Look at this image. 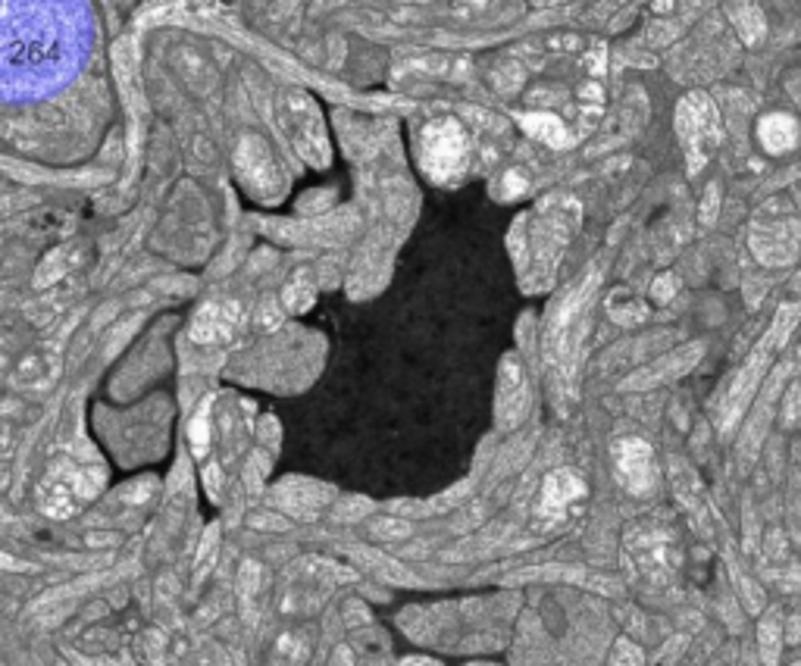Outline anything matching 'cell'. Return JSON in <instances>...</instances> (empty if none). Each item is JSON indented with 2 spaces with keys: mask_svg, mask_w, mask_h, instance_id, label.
Instances as JSON below:
<instances>
[{
  "mask_svg": "<svg viewBox=\"0 0 801 666\" xmlns=\"http://www.w3.org/2000/svg\"><path fill=\"white\" fill-rule=\"evenodd\" d=\"M627 558L636 576L645 582H667L679 566V544L664 523H639L629 529Z\"/></svg>",
  "mask_w": 801,
  "mask_h": 666,
  "instance_id": "5b68a950",
  "label": "cell"
},
{
  "mask_svg": "<svg viewBox=\"0 0 801 666\" xmlns=\"http://www.w3.org/2000/svg\"><path fill=\"white\" fill-rule=\"evenodd\" d=\"M701 354H705L701 344H686V347L673 351L667 357H661L657 364H651L649 369H642V376L629 379L627 388H649L657 386V382H664V379H673V376H683V372H689V369L701 360Z\"/></svg>",
  "mask_w": 801,
  "mask_h": 666,
  "instance_id": "9a60e30c",
  "label": "cell"
},
{
  "mask_svg": "<svg viewBox=\"0 0 801 666\" xmlns=\"http://www.w3.org/2000/svg\"><path fill=\"white\" fill-rule=\"evenodd\" d=\"M610 666H642V651L627 639H620L614 645V654H610Z\"/></svg>",
  "mask_w": 801,
  "mask_h": 666,
  "instance_id": "603a6c76",
  "label": "cell"
},
{
  "mask_svg": "<svg viewBox=\"0 0 801 666\" xmlns=\"http://www.w3.org/2000/svg\"><path fill=\"white\" fill-rule=\"evenodd\" d=\"M796 320H799V307H796V303L782 307L780 313H777V323L770 325V332L760 338L758 347L752 351V357H748L745 366L739 369L736 382L730 386L726 398H723V416H720L723 432L733 429L739 423V416L748 410V404H752V398H755V391H758L760 386V379H764V372H767V366L774 360V354L780 351L782 344H786V338H789V332L796 329Z\"/></svg>",
  "mask_w": 801,
  "mask_h": 666,
  "instance_id": "3957f363",
  "label": "cell"
},
{
  "mask_svg": "<svg viewBox=\"0 0 801 666\" xmlns=\"http://www.w3.org/2000/svg\"><path fill=\"white\" fill-rule=\"evenodd\" d=\"M717 204H720V197H717V185H711L708 194H705V204H701V226H711V222H714Z\"/></svg>",
  "mask_w": 801,
  "mask_h": 666,
  "instance_id": "d4e9b609",
  "label": "cell"
},
{
  "mask_svg": "<svg viewBox=\"0 0 801 666\" xmlns=\"http://www.w3.org/2000/svg\"><path fill=\"white\" fill-rule=\"evenodd\" d=\"M313 295H317V288H313V282L310 279H295L288 288H285V307L291 310V313H301L307 310L310 303H313Z\"/></svg>",
  "mask_w": 801,
  "mask_h": 666,
  "instance_id": "7402d4cb",
  "label": "cell"
},
{
  "mask_svg": "<svg viewBox=\"0 0 801 666\" xmlns=\"http://www.w3.org/2000/svg\"><path fill=\"white\" fill-rule=\"evenodd\" d=\"M673 285H676V279H673V276H664V279L654 285V295H657V301H667V298H671Z\"/></svg>",
  "mask_w": 801,
  "mask_h": 666,
  "instance_id": "4316f807",
  "label": "cell"
},
{
  "mask_svg": "<svg viewBox=\"0 0 801 666\" xmlns=\"http://www.w3.org/2000/svg\"><path fill=\"white\" fill-rule=\"evenodd\" d=\"M310 657V635L295 629V632H285L276 651H273V666H304Z\"/></svg>",
  "mask_w": 801,
  "mask_h": 666,
  "instance_id": "d6986e66",
  "label": "cell"
},
{
  "mask_svg": "<svg viewBox=\"0 0 801 666\" xmlns=\"http://www.w3.org/2000/svg\"><path fill=\"white\" fill-rule=\"evenodd\" d=\"M607 313H610V320L620 325H639L645 323V317H649V307L639 301L636 295H629L623 288H617V291H610V298H607Z\"/></svg>",
  "mask_w": 801,
  "mask_h": 666,
  "instance_id": "ac0fdd59",
  "label": "cell"
},
{
  "mask_svg": "<svg viewBox=\"0 0 801 666\" xmlns=\"http://www.w3.org/2000/svg\"><path fill=\"white\" fill-rule=\"evenodd\" d=\"M523 129L529 131V135H536L545 145H551V148H563V145L573 141V135L567 131V126H563L558 116H551V113H529V116H523Z\"/></svg>",
  "mask_w": 801,
  "mask_h": 666,
  "instance_id": "e0dca14e",
  "label": "cell"
},
{
  "mask_svg": "<svg viewBox=\"0 0 801 666\" xmlns=\"http://www.w3.org/2000/svg\"><path fill=\"white\" fill-rule=\"evenodd\" d=\"M676 135L683 141V153L689 172H701V166L714 157L720 145V119L708 94H689L676 107Z\"/></svg>",
  "mask_w": 801,
  "mask_h": 666,
  "instance_id": "277c9868",
  "label": "cell"
},
{
  "mask_svg": "<svg viewBox=\"0 0 801 666\" xmlns=\"http://www.w3.org/2000/svg\"><path fill=\"white\" fill-rule=\"evenodd\" d=\"M276 119L298 153H304L310 163H325V129L313 101L304 91L298 88L282 91L276 101Z\"/></svg>",
  "mask_w": 801,
  "mask_h": 666,
  "instance_id": "8992f818",
  "label": "cell"
},
{
  "mask_svg": "<svg viewBox=\"0 0 801 666\" xmlns=\"http://www.w3.org/2000/svg\"><path fill=\"white\" fill-rule=\"evenodd\" d=\"M585 497V482L583 475H576L573 470H558L545 479L539 497V516L541 519H551V523H561L563 516L570 514L580 501Z\"/></svg>",
  "mask_w": 801,
  "mask_h": 666,
  "instance_id": "30bf717a",
  "label": "cell"
},
{
  "mask_svg": "<svg viewBox=\"0 0 801 666\" xmlns=\"http://www.w3.org/2000/svg\"><path fill=\"white\" fill-rule=\"evenodd\" d=\"M85 495H91V485H88L82 475L57 473L50 475V479H44L42 507L50 516H69Z\"/></svg>",
  "mask_w": 801,
  "mask_h": 666,
  "instance_id": "4fadbf2b",
  "label": "cell"
},
{
  "mask_svg": "<svg viewBox=\"0 0 801 666\" xmlns=\"http://www.w3.org/2000/svg\"><path fill=\"white\" fill-rule=\"evenodd\" d=\"M760 651H764V664H777V657H780V620L777 617H767L760 623Z\"/></svg>",
  "mask_w": 801,
  "mask_h": 666,
  "instance_id": "44dd1931",
  "label": "cell"
},
{
  "mask_svg": "<svg viewBox=\"0 0 801 666\" xmlns=\"http://www.w3.org/2000/svg\"><path fill=\"white\" fill-rule=\"evenodd\" d=\"M241 323V307L236 301L204 303L192 325V338L201 344H217L232 338V332Z\"/></svg>",
  "mask_w": 801,
  "mask_h": 666,
  "instance_id": "7c38bea8",
  "label": "cell"
},
{
  "mask_svg": "<svg viewBox=\"0 0 801 666\" xmlns=\"http://www.w3.org/2000/svg\"><path fill=\"white\" fill-rule=\"evenodd\" d=\"M576 226H580V204L570 197H548L517 219L511 248L526 288H545L554 279V269Z\"/></svg>",
  "mask_w": 801,
  "mask_h": 666,
  "instance_id": "7a4b0ae2",
  "label": "cell"
},
{
  "mask_svg": "<svg viewBox=\"0 0 801 666\" xmlns=\"http://www.w3.org/2000/svg\"><path fill=\"white\" fill-rule=\"evenodd\" d=\"M192 445L195 453H207V407L195 416V426H192Z\"/></svg>",
  "mask_w": 801,
  "mask_h": 666,
  "instance_id": "cb8c5ba5",
  "label": "cell"
},
{
  "mask_svg": "<svg viewBox=\"0 0 801 666\" xmlns=\"http://www.w3.org/2000/svg\"><path fill=\"white\" fill-rule=\"evenodd\" d=\"M758 135H760V145L767 148L770 153H786L796 148V141H799V126H796V119L792 116H786V113H774V116H767L764 123L758 126Z\"/></svg>",
  "mask_w": 801,
  "mask_h": 666,
  "instance_id": "2e32d148",
  "label": "cell"
},
{
  "mask_svg": "<svg viewBox=\"0 0 801 666\" xmlns=\"http://www.w3.org/2000/svg\"><path fill=\"white\" fill-rule=\"evenodd\" d=\"M44 7H7L0 3V91L22 94L25 88L42 85L60 64L57 20L38 25Z\"/></svg>",
  "mask_w": 801,
  "mask_h": 666,
  "instance_id": "6da1fadb",
  "label": "cell"
},
{
  "mask_svg": "<svg viewBox=\"0 0 801 666\" xmlns=\"http://www.w3.org/2000/svg\"><path fill=\"white\" fill-rule=\"evenodd\" d=\"M401 666H442V664H435V661H423V657H408V661H404Z\"/></svg>",
  "mask_w": 801,
  "mask_h": 666,
  "instance_id": "f1b7e54d",
  "label": "cell"
},
{
  "mask_svg": "<svg viewBox=\"0 0 801 666\" xmlns=\"http://www.w3.org/2000/svg\"><path fill=\"white\" fill-rule=\"evenodd\" d=\"M470 157V141L467 131L455 119H435L423 129V148H420V163L433 175L435 182L457 179Z\"/></svg>",
  "mask_w": 801,
  "mask_h": 666,
  "instance_id": "52a82bcc",
  "label": "cell"
},
{
  "mask_svg": "<svg viewBox=\"0 0 801 666\" xmlns=\"http://www.w3.org/2000/svg\"><path fill=\"white\" fill-rule=\"evenodd\" d=\"M282 323V313H273V303L270 307H263V325L266 329H273V325Z\"/></svg>",
  "mask_w": 801,
  "mask_h": 666,
  "instance_id": "83f0119b",
  "label": "cell"
},
{
  "mask_svg": "<svg viewBox=\"0 0 801 666\" xmlns=\"http://www.w3.org/2000/svg\"><path fill=\"white\" fill-rule=\"evenodd\" d=\"M239 172L244 188L261 197V200H276V194L282 192V170L276 163V157L270 151V145L251 135L244 138L239 148Z\"/></svg>",
  "mask_w": 801,
  "mask_h": 666,
  "instance_id": "ba28073f",
  "label": "cell"
},
{
  "mask_svg": "<svg viewBox=\"0 0 801 666\" xmlns=\"http://www.w3.org/2000/svg\"><path fill=\"white\" fill-rule=\"evenodd\" d=\"M499 413L504 426H517L523 413H526V382H523L520 360L511 354L504 364H501V382H499Z\"/></svg>",
  "mask_w": 801,
  "mask_h": 666,
  "instance_id": "5bb4252c",
  "label": "cell"
},
{
  "mask_svg": "<svg viewBox=\"0 0 801 666\" xmlns=\"http://www.w3.org/2000/svg\"><path fill=\"white\" fill-rule=\"evenodd\" d=\"M373 532H376V536L398 538V536H408V526H404V523H394V519H382V523H376V526H373Z\"/></svg>",
  "mask_w": 801,
  "mask_h": 666,
  "instance_id": "484cf974",
  "label": "cell"
},
{
  "mask_svg": "<svg viewBox=\"0 0 801 666\" xmlns=\"http://www.w3.org/2000/svg\"><path fill=\"white\" fill-rule=\"evenodd\" d=\"M614 460H617L620 482L627 485L632 495L649 492L651 482H654V460H651V448L642 438H623V441H617Z\"/></svg>",
  "mask_w": 801,
  "mask_h": 666,
  "instance_id": "8fae6325",
  "label": "cell"
},
{
  "mask_svg": "<svg viewBox=\"0 0 801 666\" xmlns=\"http://www.w3.org/2000/svg\"><path fill=\"white\" fill-rule=\"evenodd\" d=\"M730 13H733V20H736L742 42L758 44L760 38H764V16H760V10L755 3H733Z\"/></svg>",
  "mask_w": 801,
  "mask_h": 666,
  "instance_id": "ffe728a7",
  "label": "cell"
},
{
  "mask_svg": "<svg viewBox=\"0 0 801 666\" xmlns=\"http://www.w3.org/2000/svg\"><path fill=\"white\" fill-rule=\"evenodd\" d=\"M752 248L758 254L760 263L767 266H786L799 254V222L789 219H764L752 226Z\"/></svg>",
  "mask_w": 801,
  "mask_h": 666,
  "instance_id": "9c48e42d",
  "label": "cell"
}]
</instances>
